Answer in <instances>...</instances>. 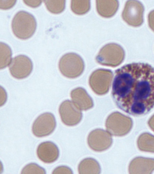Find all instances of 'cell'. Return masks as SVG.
I'll use <instances>...</instances> for the list:
<instances>
[{
    "mask_svg": "<svg viewBox=\"0 0 154 174\" xmlns=\"http://www.w3.org/2000/svg\"><path fill=\"white\" fill-rule=\"evenodd\" d=\"M144 8L142 4L136 0L127 1L122 14L123 20L134 27L141 25L143 22Z\"/></svg>",
    "mask_w": 154,
    "mask_h": 174,
    "instance_id": "cell-5",
    "label": "cell"
},
{
    "mask_svg": "<svg viewBox=\"0 0 154 174\" xmlns=\"http://www.w3.org/2000/svg\"><path fill=\"white\" fill-rule=\"evenodd\" d=\"M24 3L28 5L35 7L38 6L41 3L42 1H23Z\"/></svg>",
    "mask_w": 154,
    "mask_h": 174,
    "instance_id": "cell-23",
    "label": "cell"
},
{
    "mask_svg": "<svg viewBox=\"0 0 154 174\" xmlns=\"http://www.w3.org/2000/svg\"><path fill=\"white\" fill-rule=\"evenodd\" d=\"M0 8L3 9H7L11 8L15 4L16 1L0 0Z\"/></svg>",
    "mask_w": 154,
    "mask_h": 174,
    "instance_id": "cell-21",
    "label": "cell"
},
{
    "mask_svg": "<svg viewBox=\"0 0 154 174\" xmlns=\"http://www.w3.org/2000/svg\"><path fill=\"white\" fill-rule=\"evenodd\" d=\"M138 144L142 150L154 152V137L148 134H143L139 138Z\"/></svg>",
    "mask_w": 154,
    "mask_h": 174,
    "instance_id": "cell-15",
    "label": "cell"
},
{
    "mask_svg": "<svg viewBox=\"0 0 154 174\" xmlns=\"http://www.w3.org/2000/svg\"><path fill=\"white\" fill-rule=\"evenodd\" d=\"M53 174L72 173V170L69 167L64 166H58L54 169L53 171Z\"/></svg>",
    "mask_w": 154,
    "mask_h": 174,
    "instance_id": "cell-20",
    "label": "cell"
},
{
    "mask_svg": "<svg viewBox=\"0 0 154 174\" xmlns=\"http://www.w3.org/2000/svg\"><path fill=\"white\" fill-rule=\"evenodd\" d=\"M56 126L55 117L52 113L46 112L39 116L34 121L32 126L33 134L37 137H42L50 134Z\"/></svg>",
    "mask_w": 154,
    "mask_h": 174,
    "instance_id": "cell-6",
    "label": "cell"
},
{
    "mask_svg": "<svg viewBox=\"0 0 154 174\" xmlns=\"http://www.w3.org/2000/svg\"><path fill=\"white\" fill-rule=\"evenodd\" d=\"M47 9L51 12L58 14L63 11L65 7V0H44Z\"/></svg>",
    "mask_w": 154,
    "mask_h": 174,
    "instance_id": "cell-18",
    "label": "cell"
},
{
    "mask_svg": "<svg viewBox=\"0 0 154 174\" xmlns=\"http://www.w3.org/2000/svg\"><path fill=\"white\" fill-rule=\"evenodd\" d=\"M132 126V121L129 118L118 112L110 115L106 123L107 131L116 136H122L127 134Z\"/></svg>",
    "mask_w": 154,
    "mask_h": 174,
    "instance_id": "cell-4",
    "label": "cell"
},
{
    "mask_svg": "<svg viewBox=\"0 0 154 174\" xmlns=\"http://www.w3.org/2000/svg\"><path fill=\"white\" fill-rule=\"evenodd\" d=\"M37 154L41 161L50 163L57 160L59 152L57 146L54 143L50 141H46L38 145L37 149Z\"/></svg>",
    "mask_w": 154,
    "mask_h": 174,
    "instance_id": "cell-10",
    "label": "cell"
},
{
    "mask_svg": "<svg viewBox=\"0 0 154 174\" xmlns=\"http://www.w3.org/2000/svg\"><path fill=\"white\" fill-rule=\"evenodd\" d=\"M82 60L74 53L66 54L60 58L59 67L61 73L64 76L69 77L75 69H81L83 67Z\"/></svg>",
    "mask_w": 154,
    "mask_h": 174,
    "instance_id": "cell-9",
    "label": "cell"
},
{
    "mask_svg": "<svg viewBox=\"0 0 154 174\" xmlns=\"http://www.w3.org/2000/svg\"><path fill=\"white\" fill-rule=\"evenodd\" d=\"M96 8L101 16L109 18L113 16L117 11L119 2L116 0H97Z\"/></svg>",
    "mask_w": 154,
    "mask_h": 174,
    "instance_id": "cell-12",
    "label": "cell"
},
{
    "mask_svg": "<svg viewBox=\"0 0 154 174\" xmlns=\"http://www.w3.org/2000/svg\"><path fill=\"white\" fill-rule=\"evenodd\" d=\"M90 1L88 0H72L71 8L72 11L78 15H82L87 12L90 9Z\"/></svg>",
    "mask_w": 154,
    "mask_h": 174,
    "instance_id": "cell-16",
    "label": "cell"
},
{
    "mask_svg": "<svg viewBox=\"0 0 154 174\" xmlns=\"http://www.w3.org/2000/svg\"><path fill=\"white\" fill-rule=\"evenodd\" d=\"M149 124L151 129L154 131V122L149 121Z\"/></svg>",
    "mask_w": 154,
    "mask_h": 174,
    "instance_id": "cell-24",
    "label": "cell"
},
{
    "mask_svg": "<svg viewBox=\"0 0 154 174\" xmlns=\"http://www.w3.org/2000/svg\"><path fill=\"white\" fill-rule=\"evenodd\" d=\"M88 143L93 150L101 152L107 149L111 146L112 139L108 132L102 129H97L92 131L89 134Z\"/></svg>",
    "mask_w": 154,
    "mask_h": 174,
    "instance_id": "cell-8",
    "label": "cell"
},
{
    "mask_svg": "<svg viewBox=\"0 0 154 174\" xmlns=\"http://www.w3.org/2000/svg\"><path fill=\"white\" fill-rule=\"evenodd\" d=\"M22 174H43L46 173L44 169L35 163H32L26 165L22 169Z\"/></svg>",
    "mask_w": 154,
    "mask_h": 174,
    "instance_id": "cell-19",
    "label": "cell"
},
{
    "mask_svg": "<svg viewBox=\"0 0 154 174\" xmlns=\"http://www.w3.org/2000/svg\"><path fill=\"white\" fill-rule=\"evenodd\" d=\"M154 169V160L137 158L131 163L129 167L130 173L135 172H151Z\"/></svg>",
    "mask_w": 154,
    "mask_h": 174,
    "instance_id": "cell-13",
    "label": "cell"
},
{
    "mask_svg": "<svg viewBox=\"0 0 154 174\" xmlns=\"http://www.w3.org/2000/svg\"><path fill=\"white\" fill-rule=\"evenodd\" d=\"M112 86L117 107L132 115L148 113L154 106V68L143 63H132L116 70Z\"/></svg>",
    "mask_w": 154,
    "mask_h": 174,
    "instance_id": "cell-1",
    "label": "cell"
},
{
    "mask_svg": "<svg viewBox=\"0 0 154 174\" xmlns=\"http://www.w3.org/2000/svg\"><path fill=\"white\" fill-rule=\"evenodd\" d=\"M78 170L80 174H97L100 173V168L99 164L95 160L91 158H87L80 162Z\"/></svg>",
    "mask_w": 154,
    "mask_h": 174,
    "instance_id": "cell-14",
    "label": "cell"
},
{
    "mask_svg": "<svg viewBox=\"0 0 154 174\" xmlns=\"http://www.w3.org/2000/svg\"><path fill=\"white\" fill-rule=\"evenodd\" d=\"M59 112L62 121L68 126L77 124L81 119V114L76 111L67 101L61 104L59 108Z\"/></svg>",
    "mask_w": 154,
    "mask_h": 174,
    "instance_id": "cell-11",
    "label": "cell"
},
{
    "mask_svg": "<svg viewBox=\"0 0 154 174\" xmlns=\"http://www.w3.org/2000/svg\"><path fill=\"white\" fill-rule=\"evenodd\" d=\"M36 22L34 17L25 11H20L14 17L11 23L13 33L17 37L26 39L31 37L34 33Z\"/></svg>",
    "mask_w": 154,
    "mask_h": 174,
    "instance_id": "cell-2",
    "label": "cell"
},
{
    "mask_svg": "<svg viewBox=\"0 0 154 174\" xmlns=\"http://www.w3.org/2000/svg\"><path fill=\"white\" fill-rule=\"evenodd\" d=\"M148 21L149 27L154 31V10L149 13L148 16Z\"/></svg>",
    "mask_w": 154,
    "mask_h": 174,
    "instance_id": "cell-22",
    "label": "cell"
},
{
    "mask_svg": "<svg viewBox=\"0 0 154 174\" xmlns=\"http://www.w3.org/2000/svg\"><path fill=\"white\" fill-rule=\"evenodd\" d=\"M1 69L4 68L10 64L11 61L12 52L10 47L6 44L0 42Z\"/></svg>",
    "mask_w": 154,
    "mask_h": 174,
    "instance_id": "cell-17",
    "label": "cell"
},
{
    "mask_svg": "<svg viewBox=\"0 0 154 174\" xmlns=\"http://www.w3.org/2000/svg\"><path fill=\"white\" fill-rule=\"evenodd\" d=\"M124 56V50L121 46L115 43H110L100 49L96 59L101 64L114 66L121 63Z\"/></svg>",
    "mask_w": 154,
    "mask_h": 174,
    "instance_id": "cell-3",
    "label": "cell"
},
{
    "mask_svg": "<svg viewBox=\"0 0 154 174\" xmlns=\"http://www.w3.org/2000/svg\"><path fill=\"white\" fill-rule=\"evenodd\" d=\"M9 67L11 75L16 79H21L30 75L32 69L33 65L28 57L20 55L12 60Z\"/></svg>",
    "mask_w": 154,
    "mask_h": 174,
    "instance_id": "cell-7",
    "label": "cell"
}]
</instances>
